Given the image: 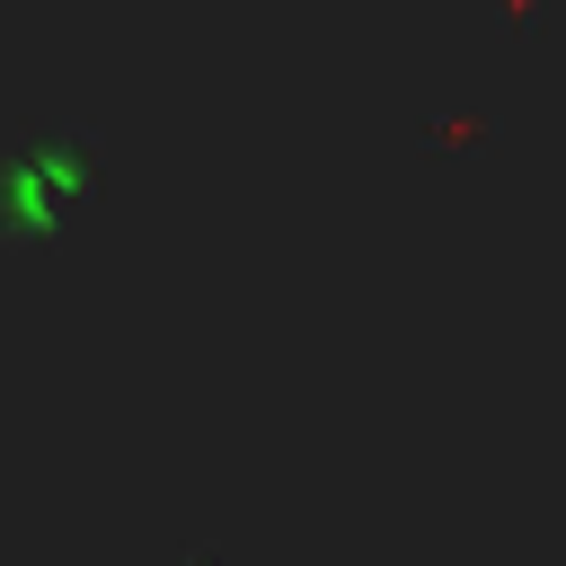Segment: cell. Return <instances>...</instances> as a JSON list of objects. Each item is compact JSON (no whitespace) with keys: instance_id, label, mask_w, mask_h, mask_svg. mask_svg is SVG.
<instances>
[{"instance_id":"1","label":"cell","mask_w":566,"mask_h":566,"mask_svg":"<svg viewBox=\"0 0 566 566\" xmlns=\"http://www.w3.org/2000/svg\"><path fill=\"white\" fill-rule=\"evenodd\" d=\"M106 142L97 124H27L0 142V248H44L97 195Z\"/></svg>"}]
</instances>
